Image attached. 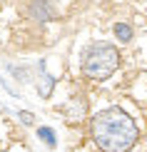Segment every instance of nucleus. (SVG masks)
Instances as JSON below:
<instances>
[{
    "instance_id": "20e7f679",
    "label": "nucleus",
    "mask_w": 147,
    "mask_h": 152,
    "mask_svg": "<svg viewBox=\"0 0 147 152\" xmlns=\"http://www.w3.org/2000/svg\"><path fill=\"white\" fill-rule=\"evenodd\" d=\"M37 70H40V77H37V82H35L37 95H40V97H50V92H53V87H55V77L45 72V65H42V62L37 65Z\"/></svg>"
},
{
    "instance_id": "f257e3e1",
    "label": "nucleus",
    "mask_w": 147,
    "mask_h": 152,
    "mask_svg": "<svg viewBox=\"0 0 147 152\" xmlns=\"http://www.w3.org/2000/svg\"><path fill=\"white\" fill-rule=\"evenodd\" d=\"M90 137L100 152H130L140 140V127L122 107H105L90 120Z\"/></svg>"
},
{
    "instance_id": "f03ea898",
    "label": "nucleus",
    "mask_w": 147,
    "mask_h": 152,
    "mask_svg": "<svg viewBox=\"0 0 147 152\" xmlns=\"http://www.w3.org/2000/svg\"><path fill=\"white\" fill-rule=\"evenodd\" d=\"M120 67V53L110 42H92L82 53V75L87 80H107Z\"/></svg>"
},
{
    "instance_id": "0eeeda50",
    "label": "nucleus",
    "mask_w": 147,
    "mask_h": 152,
    "mask_svg": "<svg viewBox=\"0 0 147 152\" xmlns=\"http://www.w3.org/2000/svg\"><path fill=\"white\" fill-rule=\"evenodd\" d=\"M20 120H23V125H33L35 122V115H30V112H20Z\"/></svg>"
},
{
    "instance_id": "39448f33",
    "label": "nucleus",
    "mask_w": 147,
    "mask_h": 152,
    "mask_svg": "<svg viewBox=\"0 0 147 152\" xmlns=\"http://www.w3.org/2000/svg\"><path fill=\"white\" fill-rule=\"evenodd\" d=\"M37 137H40V140L45 142L50 150H55V147H57V137H55V132L50 130V127H37Z\"/></svg>"
},
{
    "instance_id": "7ed1b4c3",
    "label": "nucleus",
    "mask_w": 147,
    "mask_h": 152,
    "mask_svg": "<svg viewBox=\"0 0 147 152\" xmlns=\"http://www.w3.org/2000/svg\"><path fill=\"white\" fill-rule=\"evenodd\" d=\"M28 15H30V20L42 25V23L53 20V18L57 15V10H55L53 0H28Z\"/></svg>"
},
{
    "instance_id": "423d86ee",
    "label": "nucleus",
    "mask_w": 147,
    "mask_h": 152,
    "mask_svg": "<svg viewBox=\"0 0 147 152\" xmlns=\"http://www.w3.org/2000/svg\"><path fill=\"white\" fill-rule=\"evenodd\" d=\"M115 35H117V40L130 42V40H132V28H130L127 23H117V25H115Z\"/></svg>"
}]
</instances>
